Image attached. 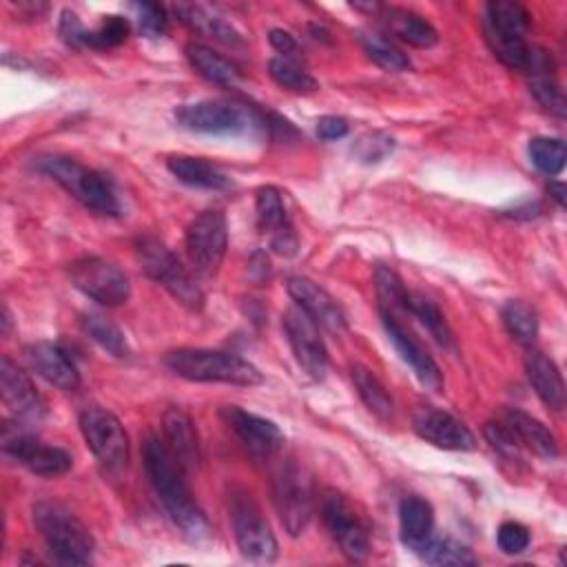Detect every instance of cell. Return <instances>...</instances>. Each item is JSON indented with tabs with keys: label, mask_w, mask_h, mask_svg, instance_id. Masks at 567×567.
Returning a JSON list of instances; mask_svg holds the SVG:
<instances>
[{
	"label": "cell",
	"mask_w": 567,
	"mask_h": 567,
	"mask_svg": "<svg viewBox=\"0 0 567 567\" xmlns=\"http://www.w3.org/2000/svg\"><path fill=\"white\" fill-rule=\"evenodd\" d=\"M142 458L151 485L171 520L182 529L186 538L195 543L206 540L210 536V525L193 498L184 465L173 456L166 443L155 436H148L142 443Z\"/></svg>",
	"instance_id": "cell-1"
},
{
	"label": "cell",
	"mask_w": 567,
	"mask_h": 567,
	"mask_svg": "<svg viewBox=\"0 0 567 567\" xmlns=\"http://www.w3.org/2000/svg\"><path fill=\"white\" fill-rule=\"evenodd\" d=\"M166 365L182 379L197 383H230V385H259L264 374L239 354L206 350V348H177L166 354Z\"/></svg>",
	"instance_id": "cell-2"
},
{
	"label": "cell",
	"mask_w": 567,
	"mask_h": 567,
	"mask_svg": "<svg viewBox=\"0 0 567 567\" xmlns=\"http://www.w3.org/2000/svg\"><path fill=\"white\" fill-rule=\"evenodd\" d=\"M33 523L53 558L62 565H89L95 540L89 527L64 505L40 501L33 505Z\"/></svg>",
	"instance_id": "cell-3"
},
{
	"label": "cell",
	"mask_w": 567,
	"mask_h": 567,
	"mask_svg": "<svg viewBox=\"0 0 567 567\" xmlns=\"http://www.w3.org/2000/svg\"><path fill=\"white\" fill-rule=\"evenodd\" d=\"M33 168L53 182H58L71 197L100 215H117L120 202L111 179L93 168L82 166L66 155H40L33 159Z\"/></svg>",
	"instance_id": "cell-4"
},
{
	"label": "cell",
	"mask_w": 567,
	"mask_h": 567,
	"mask_svg": "<svg viewBox=\"0 0 567 567\" xmlns=\"http://www.w3.org/2000/svg\"><path fill=\"white\" fill-rule=\"evenodd\" d=\"M135 257L142 270L168 290L182 306L190 310H202L204 306V290L188 272V268L177 259V255L157 237L144 235L135 239Z\"/></svg>",
	"instance_id": "cell-5"
},
{
	"label": "cell",
	"mask_w": 567,
	"mask_h": 567,
	"mask_svg": "<svg viewBox=\"0 0 567 567\" xmlns=\"http://www.w3.org/2000/svg\"><path fill=\"white\" fill-rule=\"evenodd\" d=\"M230 523L237 547L246 558L255 563H272L277 558V538L252 494L241 487L230 492Z\"/></svg>",
	"instance_id": "cell-6"
},
{
	"label": "cell",
	"mask_w": 567,
	"mask_h": 567,
	"mask_svg": "<svg viewBox=\"0 0 567 567\" xmlns=\"http://www.w3.org/2000/svg\"><path fill=\"white\" fill-rule=\"evenodd\" d=\"M321 518L334 538L339 551L352 560L363 563L370 554V534L363 516L354 505L337 489H326L321 494Z\"/></svg>",
	"instance_id": "cell-7"
},
{
	"label": "cell",
	"mask_w": 567,
	"mask_h": 567,
	"mask_svg": "<svg viewBox=\"0 0 567 567\" xmlns=\"http://www.w3.org/2000/svg\"><path fill=\"white\" fill-rule=\"evenodd\" d=\"M69 277L82 295L106 308L122 306L131 297V281L126 272L117 264L102 257L75 259L69 266Z\"/></svg>",
	"instance_id": "cell-8"
},
{
	"label": "cell",
	"mask_w": 567,
	"mask_h": 567,
	"mask_svg": "<svg viewBox=\"0 0 567 567\" xmlns=\"http://www.w3.org/2000/svg\"><path fill=\"white\" fill-rule=\"evenodd\" d=\"M80 432L95 454V458L111 472L126 467L128 463V436L122 421L97 405L80 412Z\"/></svg>",
	"instance_id": "cell-9"
},
{
	"label": "cell",
	"mask_w": 567,
	"mask_h": 567,
	"mask_svg": "<svg viewBox=\"0 0 567 567\" xmlns=\"http://www.w3.org/2000/svg\"><path fill=\"white\" fill-rule=\"evenodd\" d=\"M175 120L188 131L208 135H239L257 124L252 109L224 100H202L193 104H182L175 111Z\"/></svg>",
	"instance_id": "cell-10"
},
{
	"label": "cell",
	"mask_w": 567,
	"mask_h": 567,
	"mask_svg": "<svg viewBox=\"0 0 567 567\" xmlns=\"http://www.w3.org/2000/svg\"><path fill=\"white\" fill-rule=\"evenodd\" d=\"M184 246L195 270L215 275L228 248V221L219 208L202 210L186 226Z\"/></svg>",
	"instance_id": "cell-11"
},
{
	"label": "cell",
	"mask_w": 567,
	"mask_h": 567,
	"mask_svg": "<svg viewBox=\"0 0 567 567\" xmlns=\"http://www.w3.org/2000/svg\"><path fill=\"white\" fill-rule=\"evenodd\" d=\"M272 501L290 536H299L312 516V487L295 461H286L272 481Z\"/></svg>",
	"instance_id": "cell-12"
},
{
	"label": "cell",
	"mask_w": 567,
	"mask_h": 567,
	"mask_svg": "<svg viewBox=\"0 0 567 567\" xmlns=\"http://www.w3.org/2000/svg\"><path fill=\"white\" fill-rule=\"evenodd\" d=\"M2 450L7 456L38 476H62L73 465L66 450L49 445L20 427H2Z\"/></svg>",
	"instance_id": "cell-13"
},
{
	"label": "cell",
	"mask_w": 567,
	"mask_h": 567,
	"mask_svg": "<svg viewBox=\"0 0 567 567\" xmlns=\"http://www.w3.org/2000/svg\"><path fill=\"white\" fill-rule=\"evenodd\" d=\"M281 326L290 343V350L297 363L303 368V372L317 381L323 379L328 372V350L319 334V326L301 308L288 310L284 315Z\"/></svg>",
	"instance_id": "cell-14"
},
{
	"label": "cell",
	"mask_w": 567,
	"mask_h": 567,
	"mask_svg": "<svg viewBox=\"0 0 567 567\" xmlns=\"http://www.w3.org/2000/svg\"><path fill=\"white\" fill-rule=\"evenodd\" d=\"M0 392L2 401L16 421L38 423L47 414V401L38 392L31 377L18 368L7 354L0 361Z\"/></svg>",
	"instance_id": "cell-15"
},
{
	"label": "cell",
	"mask_w": 567,
	"mask_h": 567,
	"mask_svg": "<svg viewBox=\"0 0 567 567\" xmlns=\"http://www.w3.org/2000/svg\"><path fill=\"white\" fill-rule=\"evenodd\" d=\"M221 416L226 419L228 427L237 434V439L244 443L250 456L268 461L281 450L284 434L270 419L252 414L239 405H226L221 410Z\"/></svg>",
	"instance_id": "cell-16"
},
{
	"label": "cell",
	"mask_w": 567,
	"mask_h": 567,
	"mask_svg": "<svg viewBox=\"0 0 567 567\" xmlns=\"http://www.w3.org/2000/svg\"><path fill=\"white\" fill-rule=\"evenodd\" d=\"M412 430L416 436H421L425 443H432L441 450L452 452H467L474 450L476 439L470 432V427L458 421L454 414L441 410V408H419L412 416Z\"/></svg>",
	"instance_id": "cell-17"
},
{
	"label": "cell",
	"mask_w": 567,
	"mask_h": 567,
	"mask_svg": "<svg viewBox=\"0 0 567 567\" xmlns=\"http://www.w3.org/2000/svg\"><path fill=\"white\" fill-rule=\"evenodd\" d=\"M383 328L388 339L392 341L394 350L401 354V359L412 368L416 379L432 392L443 390V372L439 363L432 359V354L425 350V346L408 330L394 315H381Z\"/></svg>",
	"instance_id": "cell-18"
},
{
	"label": "cell",
	"mask_w": 567,
	"mask_h": 567,
	"mask_svg": "<svg viewBox=\"0 0 567 567\" xmlns=\"http://www.w3.org/2000/svg\"><path fill=\"white\" fill-rule=\"evenodd\" d=\"M257 224L264 233L270 235V246L277 255L292 257L299 248V239L288 219L281 193L275 186H261L255 197Z\"/></svg>",
	"instance_id": "cell-19"
},
{
	"label": "cell",
	"mask_w": 567,
	"mask_h": 567,
	"mask_svg": "<svg viewBox=\"0 0 567 567\" xmlns=\"http://www.w3.org/2000/svg\"><path fill=\"white\" fill-rule=\"evenodd\" d=\"M286 288H288V295L295 299L297 308H301L317 326L337 334L346 330L348 323L341 306L319 284H315L308 277H290Z\"/></svg>",
	"instance_id": "cell-20"
},
{
	"label": "cell",
	"mask_w": 567,
	"mask_h": 567,
	"mask_svg": "<svg viewBox=\"0 0 567 567\" xmlns=\"http://www.w3.org/2000/svg\"><path fill=\"white\" fill-rule=\"evenodd\" d=\"M24 357L31 370L40 374L47 383L64 392H73L80 388V372L75 363L58 343L35 341L24 348Z\"/></svg>",
	"instance_id": "cell-21"
},
{
	"label": "cell",
	"mask_w": 567,
	"mask_h": 567,
	"mask_svg": "<svg viewBox=\"0 0 567 567\" xmlns=\"http://www.w3.org/2000/svg\"><path fill=\"white\" fill-rule=\"evenodd\" d=\"M498 421L507 427V432L514 436V441L518 443L520 450H529L532 454H536L540 458L558 456L560 450H558L556 436L549 432L547 425H543L532 414L516 410V408H507V410H503V416Z\"/></svg>",
	"instance_id": "cell-22"
},
{
	"label": "cell",
	"mask_w": 567,
	"mask_h": 567,
	"mask_svg": "<svg viewBox=\"0 0 567 567\" xmlns=\"http://www.w3.org/2000/svg\"><path fill=\"white\" fill-rule=\"evenodd\" d=\"M162 432L166 447L184 470H195L199 465V436L193 419L182 408H168L162 414Z\"/></svg>",
	"instance_id": "cell-23"
},
{
	"label": "cell",
	"mask_w": 567,
	"mask_h": 567,
	"mask_svg": "<svg viewBox=\"0 0 567 567\" xmlns=\"http://www.w3.org/2000/svg\"><path fill=\"white\" fill-rule=\"evenodd\" d=\"M377 16L381 18L383 27L399 40L412 44V47H419V49H430L436 44L439 35H436V29L425 20L421 18L419 13L410 11V9H403V7H385L381 4Z\"/></svg>",
	"instance_id": "cell-24"
},
{
	"label": "cell",
	"mask_w": 567,
	"mask_h": 567,
	"mask_svg": "<svg viewBox=\"0 0 567 567\" xmlns=\"http://www.w3.org/2000/svg\"><path fill=\"white\" fill-rule=\"evenodd\" d=\"M525 372H527V379H529L534 392L538 394V399L556 412L563 410L565 383H563V377H560V370L556 368V363L540 350H532L525 359Z\"/></svg>",
	"instance_id": "cell-25"
},
{
	"label": "cell",
	"mask_w": 567,
	"mask_h": 567,
	"mask_svg": "<svg viewBox=\"0 0 567 567\" xmlns=\"http://www.w3.org/2000/svg\"><path fill=\"white\" fill-rule=\"evenodd\" d=\"M399 525H401L403 545H408V549L416 554L423 547V543L432 536V529H434L432 505L416 494L405 496L399 503Z\"/></svg>",
	"instance_id": "cell-26"
},
{
	"label": "cell",
	"mask_w": 567,
	"mask_h": 567,
	"mask_svg": "<svg viewBox=\"0 0 567 567\" xmlns=\"http://www.w3.org/2000/svg\"><path fill=\"white\" fill-rule=\"evenodd\" d=\"M166 168L173 177H177L182 184L206 188V190H221L230 186V179L210 162L202 157L190 155H173L166 159Z\"/></svg>",
	"instance_id": "cell-27"
},
{
	"label": "cell",
	"mask_w": 567,
	"mask_h": 567,
	"mask_svg": "<svg viewBox=\"0 0 567 567\" xmlns=\"http://www.w3.org/2000/svg\"><path fill=\"white\" fill-rule=\"evenodd\" d=\"M186 58L190 62V66L208 82L219 84V86H235L241 78L239 69L224 55H219L217 51H213L206 44L199 42H190L186 47Z\"/></svg>",
	"instance_id": "cell-28"
},
{
	"label": "cell",
	"mask_w": 567,
	"mask_h": 567,
	"mask_svg": "<svg viewBox=\"0 0 567 567\" xmlns=\"http://www.w3.org/2000/svg\"><path fill=\"white\" fill-rule=\"evenodd\" d=\"M529 29V13L523 4L509 0H494L485 7V35L525 38Z\"/></svg>",
	"instance_id": "cell-29"
},
{
	"label": "cell",
	"mask_w": 567,
	"mask_h": 567,
	"mask_svg": "<svg viewBox=\"0 0 567 567\" xmlns=\"http://www.w3.org/2000/svg\"><path fill=\"white\" fill-rule=\"evenodd\" d=\"M173 11L177 13V18L190 27L193 31L208 35L217 42L224 44H237L239 42V33L233 29V24H228L224 18L210 13L206 7L199 4H175Z\"/></svg>",
	"instance_id": "cell-30"
},
{
	"label": "cell",
	"mask_w": 567,
	"mask_h": 567,
	"mask_svg": "<svg viewBox=\"0 0 567 567\" xmlns=\"http://www.w3.org/2000/svg\"><path fill=\"white\" fill-rule=\"evenodd\" d=\"M405 310L410 315H414L425 328L427 332L443 346V348H450L454 350L456 348V341H454V332L445 319V315L441 312V308L425 295L421 292H408V299H405Z\"/></svg>",
	"instance_id": "cell-31"
},
{
	"label": "cell",
	"mask_w": 567,
	"mask_h": 567,
	"mask_svg": "<svg viewBox=\"0 0 567 567\" xmlns=\"http://www.w3.org/2000/svg\"><path fill=\"white\" fill-rule=\"evenodd\" d=\"M352 383L361 396V401L368 405V410L372 414H377L379 419H390L392 416V396L388 392V388L381 383V379L365 365H352L350 370Z\"/></svg>",
	"instance_id": "cell-32"
},
{
	"label": "cell",
	"mask_w": 567,
	"mask_h": 567,
	"mask_svg": "<svg viewBox=\"0 0 567 567\" xmlns=\"http://www.w3.org/2000/svg\"><path fill=\"white\" fill-rule=\"evenodd\" d=\"M503 323L507 332L523 346H532L538 337L536 310L520 299H512L503 306Z\"/></svg>",
	"instance_id": "cell-33"
},
{
	"label": "cell",
	"mask_w": 567,
	"mask_h": 567,
	"mask_svg": "<svg viewBox=\"0 0 567 567\" xmlns=\"http://www.w3.org/2000/svg\"><path fill=\"white\" fill-rule=\"evenodd\" d=\"M82 328L109 354H113L117 359H126L128 357L126 337H124V332L111 319H106L102 315H86L82 319Z\"/></svg>",
	"instance_id": "cell-34"
},
{
	"label": "cell",
	"mask_w": 567,
	"mask_h": 567,
	"mask_svg": "<svg viewBox=\"0 0 567 567\" xmlns=\"http://www.w3.org/2000/svg\"><path fill=\"white\" fill-rule=\"evenodd\" d=\"M427 565H476V556L465 545L452 538H434L430 536L423 547L416 551Z\"/></svg>",
	"instance_id": "cell-35"
},
{
	"label": "cell",
	"mask_w": 567,
	"mask_h": 567,
	"mask_svg": "<svg viewBox=\"0 0 567 567\" xmlns=\"http://www.w3.org/2000/svg\"><path fill=\"white\" fill-rule=\"evenodd\" d=\"M374 290H377L381 315L396 317V310H405V299L410 290L403 286L401 277L392 268L379 266L374 270Z\"/></svg>",
	"instance_id": "cell-36"
},
{
	"label": "cell",
	"mask_w": 567,
	"mask_h": 567,
	"mask_svg": "<svg viewBox=\"0 0 567 567\" xmlns=\"http://www.w3.org/2000/svg\"><path fill=\"white\" fill-rule=\"evenodd\" d=\"M268 73L279 86H284L288 91H295V93H310V91L319 89L317 80L301 64H297L295 60L284 58V55L272 58L268 62Z\"/></svg>",
	"instance_id": "cell-37"
},
{
	"label": "cell",
	"mask_w": 567,
	"mask_h": 567,
	"mask_svg": "<svg viewBox=\"0 0 567 567\" xmlns=\"http://www.w3.org/2000/svg\"><path fill=\"white\" fill-rule=\"evenodd\" d=\"M361 47L365 51V55L381 69L385 71H405L410 69V60L408 55L396 49L390 40H385L383 35H374V33H361Z\"/></svg>",
	"instance_id": "cell-38"
},
{
	"label": "cell",
	"mask_w": 567,
	"mask_h": 567,
	"mask_svg": "<svg viewBox=\"0 0 567 567\" xmlns=\"http://www.w3.org/2000/svg\"><path fill=\"white\" fill-rule=\"evenodd\" d=\"M529 159L545 175H558L565 166V142L556 137H534L529 142Z\"/></svg>",
	"instance_id": "cell-39"
},
{
	"label": "cell",
	"mask_w": 567,
	"mask_h": 567,
	"mask_svg": "<svg viewBox=\"0 0 567 567\" xmlns=\"http://www.w3.org/2000/svg\"><path fill=\"white\" fill-rule=\"evenodd\" d=\"M128 20L122 16H104V20L97 24V29L86 31L84 47L93 49H111L122 44L128 38Z\"/></svg>",
	"instance_id": "cell-40"
},
{
	"label": "cell",
	"mask_w": 567,
	"mask_h": 567,
	"mask_svg": "<svg viewBox=\"0 0 567 567\" xmlns=\"http://www.w3.org/2000/svg\"><path fill=\"white\" fill-rule=\"evenodd\" d=\"M529 91L532 95L536 97V102L547 109L551 115L556 117H565V109H567V102H565V93L563 89L551 80V75H532V82H529Z\"/></svg>",
	"instance_id": "cell-41"
},
{
	"label": "cell",
	"mask_w": 567,
	"mask_h": 567,
	"mask_svg": "<svg viewBox=\"0 0 567 567\" xmlns=\"http://www.w3.org/2000/svg\"><path fill=\"white\" fill-rule=\"evenodd\" d=\"M392 148H394V140H392L390 135L381 133V131H368V133H363V135L354 142V146H352L354 155H357L361 162H365V164H377V162L385 159V157L392 153Z\"/></svg>",
	"instance_id": "cell-42"
},
{
	"label": "cell",
	"mask_w": 567,
	"mask_h": 567,
	"mask_svg": "<svg viewBox=\"0 0 567 567\" xmlns=\"http://www.w3.org/2000/svg\"><path fill=\"white\" fill-rule=\"evenodd\" d=\"M133 11H135V18H137V24L142 29V33L155 38V35H162L164 29H166V9L157 2H133L131 4Z\"/></svg>",
	"instance_id": "cell-43"
},
{
	"label": "cell",
	"mask_w": 567,
	"mask_h": 567,
	"mask_svg": "<svg viewBox=\"0 0 567 567\" xmlns=\"http://www.w3.org/2000/svg\"><path fill=\"white\" fill-rule=\"evenodd\" d=\"M496 540H498L501 551H505V554H520V551H525L527 545H529V529H527L523 523L505 520V523L498 527Z\"/></svg>",
	"instance_id": "cell-44"
},
{
	"label": "cell",
	"mask_w": 567,
	"mask_h": 567,
	"mask_svg": "<svg viewBox=\"0 0 567 567\" xmlns=\"http://www.w3.org/2000/svg\"><path fill=\"white\" fill-rule=\"evenodd\" d=\"M58 31H60V38H62L64 44H69V47H84L86 29H84V24L80 22V18L73 11H69V9L62 11Z\"/></svg>",
	"instance_id": "cell-45"
},
{
	"label": "cell",
	"mask_w": 567,
	"mask_h": 567,
	"mask_svg": "<svg viewBox=\"0 0 567 567\" xmlns=\"http://www.w3.org/2000/svg\"><path fill=\"white\" fill-rule=\"evenodd\" d=\"M317 135L321 140H339L348 135V122L339 115H323L317 120Z\"/></svg>",
	"instance_id": "cell-46"
},
{
	"label": "cell",
	"mask_w": 567,
	"mask_h": 567,
	"mask_svg": "<svg viewBox=\"0 0 567 567\" xmlns=\"http://www.w3.org/2000/svg\"><path fill=\"white\" fill-rule=\"evenodd\" d=\"M268 40H270L272 49H277L284 58L297 51V40H295L288 31H284V29H272L270 35H268Z\"/></svg>",
	"instance_id": "cell-47"
},
{
	"label": "cell",
	"mask_w": 567,
	"mask_h": 567,
	"mask_svg": "<svg viewBox=\"0 0 567 567\" xmlns=\"http://www.w3.org/2000/svg\"><path fill=\"white\" fill-rule=\"evenodd\" d=\"M551 199L558 204V206H565V184L563 182H549L547 186Z\"/></svg>",
	"instance_id": "cell-48"
},
{
	"label": "cell",
	"mask_w": 567,
	"mask_h": 567,
	"mask_svg": "<svg viewBox=\"0 0 567 567\" xmlns=\"http://www.w3.org/2000/svg\"><path fill=\"white\" fill-rule=\"evenodd\" d=\"M9 326H11V315H9L7 308H2V328H4V332L9 330Z\"/></svg>",
	"instance_id": "cell-49"
}]
</instances>
